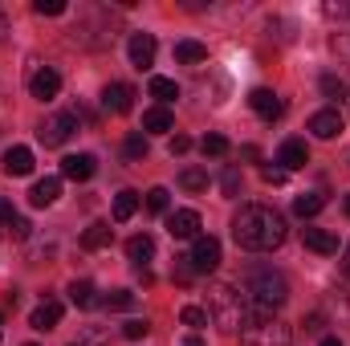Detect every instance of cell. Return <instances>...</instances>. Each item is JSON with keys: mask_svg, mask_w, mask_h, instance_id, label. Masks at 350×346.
<instances>
[{"mask_svg": "<svg viewBox=\"0 0 350 346\" xmlns=\"http://www.w3.org/2000/svg\"><path fill=\"white\" fill-rule=\"evenodd\" d=\"M285 216L269 204H245L237 216H232V241L249 253H273L285 245Z\"/></svg>", "mask_w": 350, "mask_h": 346, "instance_id": "cell-1", "label": "cell"}, {"mask_svg": "<svg viewBox=\"0 0 350 346\" xmlns=\"http://www.w3.org/2000/svg\"><path fill=\"white\" fill-rule=\"evenodd\" d=\"M208 314L224 334H241L249 326V293H241L237 285H212L208 289Z\"/></svg>", "mask_w": 350, "mask_h": 346, "instance_id": "cell-2", "label": "cell"}, {"mask_svg": "<svg viewBox=\"0 0 350 346\" xmlns=\"http://www.w3.org/2000/svg\"><path fill=\"white\" fill-rule=\"evenodd\" d=\"M245 293H249V302L257 306V314H273L277 306H285V297H289V285H285V277L277 273V269H249V277H245Z\"/></svg>", "mask_w": 350, "mask_h": 346, "instance_id": "cell-3", "label": "cell"}, {"mask_svg": "<svg viewBox=\"0 0 350 346\" xmlns=\"http://www.w3.org/2000/svg\"><path fill=\"white\" fill-rule=\"evenodd\" d=\"M289 326L273 314H257L249 318V326L241 330V346H289Z\"/></svg>", "mask_w": 350, "mask_h": 346, "instance_id": "cell-4", "label": "cell"}, {"mask_svg": "<svg viewBox=\"0 0 350 346\" xmlns=\"http://www.w3.org/2000/svg\"><path fill=\"white\" fill-rule=\"evenodd\" d=\"M74 131H78V110H62V114H49L37 135H41L45 147H62V143H70Z\"/></svg>", "mask_w": 350, "mask_h": 346, "instance_id": "cell-5", "label": "cell"}, {"mask_svg": "<svg viewBox=\"0 0 350 346\" xmlns=\"http://www.w3.org/2000/svg\"><path fill=\"white\" fill-rule=\"evenodd\" d=\"M187 261H191V269H196V273H216V269H220V241L200 232V237L191 241Z\"/></svg>", "mask_w": 350, "mask_h": 346, "instance_id": "cell-6", "label": "cell"}, {"mask_svg": "<svg viewBox=\"0 0 350 346\" xmlns=\"http://www.w3.org/2000/svg\"><path fill=\"white\" fill-rule=\"evenodd\" d=\"M167 232L175 241H196L200 237V212L196 208H175L167 212Z\"/></svg>", "mask_w": 350, "mask_h": 346, "instance_id": "cell-7", "label": "cell"}, {"mask_svg": "<svg viewBox=\"0 0 350 346\" xmlns=\"http://www.w3.org/2000/svg\"><path fill=\"white\" fill-rule=\"evenodd\" d=\"M126 53H131V66L135 70H151L155 66V37L151 33H135L131 45H126Z\"/></svg>", "mask_w": 350, "mask_h": 346, "instance_id": "cell-8", "label": "cell"}, {"mask_svg": "<svg viewBox=\"0 0 350 346\" xmlns=\"http://www.w3.org/2000/svg\"><path fill=\"white\" fill-rule=\"evenodd\" d=\"M29 90H33L37 102H49V98H57V90H62V74L45 66V70H37V74L29 78Z\"/></svg>", "mask_w": 350, "mask_h": 346, "instance_id": "cell-9", "label": "cell"}, {"mask_svg": "<svg viewBox=\"0 0 350 346\" xmlns=\"http://www.w3.org/2000/svg\"><path fill=\"white\" fill-rule=\"evenodd\" d=\"M277 163H281V172H297V168H306V163H310L306 143H301V139H285L281 151H277Z\"/></svg>", "mask_w": 350, "mask_h": 346, "instance_id": "cell-10", "label": "cell"}, {"mask_svg": "<svg viewBox=\"0 0 350 346\" xmlns=\"http://www.w3.org/2000/svg\"><path fill=\"white\" fill-rule=\"evenodd\" d=\"M57 200H62V179H57V175L37 179L33 191H29V204H33V208H49V204H57Z\"/></svg>", "mask_w": 350, "mask_h": 346, "instance_id": "cell-11", "label": "cell"}, {"mask_svg": "<svg viewBox=\"0 0 350 346\" xmlns=\"http://www.w3.org/2000/svg\"><path fill=\"white\" fill-rule=\"evenodd\" d=\"M131 98H135V90L126 86V82H110V86L102 90V106H106L110 114H126V110L135 106Z\"/></svg>", "mask_w": 350, "mask_h": 346, "instance_id": "cell-12", "label": "cell"}, {"mask_svg": "<svg viewBox=\"0 0 350 346\" xmlns=\"http://www.w3.org/2000/svg\"><path fill=\"white\" fill-rule=\"evenodd\" d=\"M94 172H98V159H94V155H66V159H62V175L74 179V183H86Z\"/></svg>", "mask_w": 350, "mask_h": 346, "instance_id": "cell-13", "label": "cell"}, {"mask_svg": "<svg viewBox=\"0 0 350 346\" xmlns=\"http://www.w3.org/2000/svg\"><path fill=\"white\" fill-rule=\"evenodd\" d=\"M249 106H253V110H257L261 118H269V122H273V118H281V110H285V102H281V98H277L273 90H265V86L249 94Z\"/></svg>", "mask_w": 350, "mask_h": 346, "instance_id": "cell-14", "label": "cell"}, {"mask_svg": "<svg viewBox=\"0 0 350 346\" xmlns=\"http://www.w3.org/2000/svg\"><path fill=\"white\" fill-rule=\"evenodd\" d=\"M310 131H314L318 139H338V135H342V114H338V110H318V114L310 118Z\"/></svg>", "mask_w": 350, "mask_h": 346, "instance_id": "cell-15", "label": "cell"}, {"mask_svg": "<svg viewBox=\"0 0 350 346\" xmlns=\"http://www.w3.org/2000/svg\"><path fill=\"white\" fill-rule=\"evenodd\" d=\"M57 322H62V302H53V297H49V302H41V306L29 314V326H33V330H41V334H45V330H53Z\"/></svg>", "mask_w": 350, "mask_h": 346, "instance_id": "cell-16", "label": "cell"}, {"mask_svg": "<svg viewBox=\"0 0 350 346\" xmlns=\"http://www.w3.org/2000/svg\"><path fill=\"white\" fill-rule=\"evenodd\" d=\"M0 163H4V175H29L33 172V151L29 147H8Z\"/></svg>", "mask_w": 350, "mask_h": 346, "instance_id": "cell-17", "label": "cell"}, {"mask_svg": "<svg viewBox=\"0 0 350 346\" xmlns=\"http://www.w3.org/2000/svg\"><path fill=\"white\" fill-rule=\"evenodd\" d=\"M301 241H306V249H314V253H338V237L326 232V228H301Z\"/></svg>", "mask_w": 350, "mask_h": 346, "instance_id": "cell-18", "label": "cell"}, {"mask_svg": "<svg viewBox=\"0 0 350 346\" xmlns=\"http://www.w3.org/2000/svg\"><path fill=\"white\" fill-rule=\"evenodd\" d=\"M172 127H175V118H172L167 106H151V110L143 114V131H151V135H167Z\"/></svg>", "mask_w": 350, "mask_h": 346, "instance_id": "cell-19", "label": "cell"}, {"mask_svg": "<svg viewBox=\"0 0 350 346\" xmlns=\"http://www.w3.org/2000/svg\"><path fill=\"white\" fill-rule=\"evenodd\" d=\"M126 257L143 269L147 261L155 257V237H147V232H143V237H131V241H126Z\"/></svg>", "mask_w": 350, "mask_h": 346, "instance_id": "cell-20", "label": "cell"}, {"mask_svg": "<svg viewBox=\"0 0 350 346\" xmlns=\"http://www.w3.org/2000/svg\"><path fill=\"white\" fill-rule=\"evenodd\" d=\"M135 212H139V191H131V187H126V191H118V196H114V220H118V224H126Z\"/></svg>", "mask_w": 350, "mask_h": 346, "instance_id": "cell-21", "label": "cell"}, {"mask_svg": "<svg viewBox=\"0 0 350 346\" xmlns=\"http://www.w3.org/2000/svg\"><path fill=\"white\" fill-rule=\"evenodd\" d=\"M175 62H183V66L208 62V45H200V41H179V45H175Z\"/></svg>", "mask_w": 350, "mask_h": 346, "instance_id": "cell-22", "label": "cell"}, {"mask_svg": "<svg viewBox=\"0 0 350 346\" xmlns=\"http://www.w3.org/2000/svg\"><path fill=\"white\" fill-rule=\"evenodd\" d=\"M322 208H326V196H322V191H301V196L293 200V212H297V216H318Z\"/></svg>", "mask_w": 350, "mask_h": 346, "instance_id": "cell-23", "label": "cell"}, {"mask_svg": "<svg viewBox=\"0 0 350 346\" xmlns=\"http://www.w3.org/2000/svg\"><path fill=\"white\" fill-rule=\"evenodd\" d=\"M110 237H114V232H110V224H90L86 232H82V249H90V253H94V249H106V245H110Z\"/></svg>", "mask_w": 350, "mask_h": 346, "instance_id": "cell-24", "label": "cell"}, {"mask_svg": "<svg viewBox=\"0 0 350 346\" xmlns=\"http://www.w3.org/2000/svg\"><path fill=\"white\" fill-rule=\"evenodd\" d=\"M179 187H183V191H204V187H208V172H204V168H183V172H179Z\"/></svg>", "mask_w": 350, "mask_h": 346, "instance_id": "cell-25", "label": "cell"}, {"mask_svg": "<svg viewBox=\"0 0 350 346\" xmlns=\"http://www.w3.org/2000/svg\"><path fill=\"white\" fill-rule=\"evenodd\" d=\"M151 98H159V106H167V102L179 98V86L172 78H151Z\"/></svg>", "mask_w": 350, "mask_h": 346, "instance_id": "cell-26", "label": "cell"}, {"mask_svg": "<svg viewBox=\"0 0 350 346\" xmlns=\"http://www.w3.org/2000/svg\"><path fill=\"white\" fill-rule=\"evenodd\" d=\"M122 155L135 163V159H147V135L143 131H135V135H126V143H122Z\"/></svg>", "mask_w": 350, "mask_h": 346, "instance_id": "cell-27", "label": "cell"}, {"mask_svg": "<svg viewBox=\"0 0 350 346\" xmlns=\"http://www.w3.org/2000/svg\"><path fill=\"white\" fill-rule=\"evenodd\" d=\"M70 302L82 306V310L94 306V302H98V297H94V281H70Z\"/></svg>", "mask_w": 350, "mask_h": 346, "instance_id": "cell-28", "label": "cell"}, {"mask_svg": "<svg viewBox=\"0 0 350 346\" xmlns=\"http://www.w3.org/2000/svg\"><path fill=\"white\" fill-rule=\"evenodd\" d=\"M200 151H204V155H212V159H220V155H228V139H224V135H204Z\"/></svg>", "mask_w": 350, "mask_h": 346, "instance_id": "cell-29", "label": "cell"}, {"mask_svg": "<svg viewBox=\"0 0 350 346\" xmlns=\"http://www.w3.org/2000/svg\"><path fill=\"white\" fill-rule=\"evenodd\" d=\"M106 310H135V293L131 289H110L106 293Z\"/></svg>", "mask_w": 350, "mask_h": 346, "instance_id": "cell-30", "label": "cell"}, {"mask_svg": "<svg viewBox=\"0 0 350 346\" xmlns=\"http://www.w3.org/2000/svg\"><path fill=\"white\" fill-rule=\"evenodd\" d=\"M179 322L191 326V330H200V326H208V310H200V306H183V310H179Z\"/></svg>", "mask_w": 350, "mask_h": 346, "instance_id": "cell-31", "label": "cell"}, {"mask_svg": "<svg viewBox=\"0 0 350 346\" xmlns=\"http://www.w3.org/2000/svg\"><path fill=\"white\" fill-rule=\"evenodd\" d=\"M167 204H172L167 187H151V191H147V208H151V212H167Z\"/></svg>", "mask_w": 350, "mask_h": 346, "instance_id": "cell-32", "label": "cell"}, {"mask_svg": "<svg viewBox=\"0 0 350 346\" xmlns=\"http://www.w3.org/2000/svg\"><path fill=\"white\" fill-rule=\"evenodd\" d=\"M151 334V326L143 322V318H131L126 326H122V338H131V343H139V338H147Z\"/></svg>", "mask_w": 350, "mask_h": 346, "instance_id": "cell-33", "label": "cell"}, {"mask_svg": "<svg viewBox=\"0 0 350 346\" xmlns=\"http://www.w3.org/2000/svg\"><path fill=\"white\" fill-rule=\"evenodd\" d=\"M220 191L224 196H241V172L237 168H228V172L220 175Z\"/></svg>", "mask_w": 350, "mask_h": 346, "instance_id": "cell-34", "label": "cell"}, {"mask_svg": "<svg viewBox=\"0 0 350 346\" xmlns=\"http://www.w3.org/2000/svg\"><path fill=\"white\" fill-rule=\"evenodd\" d=\"M33 12H37V16H62V12H66V0H37Z\"/></svg>", "mask_w": 350, "mask_h": 346, "instance_id": "cell-35", "label": "cell"}, {"mask_svg": "<svg viewBox=\"0 0 350 346\" xmlns=\"http://www.w3.org/2000/svg\"><path fill=\"white\" fill-rule=\"evenodd\" d=\"M322 94H326V98H342L347 90H342V82H338L334 74H322Z\"/></svg>", "mask_w": 350, "mask_h": 346, "instance_id": "cell-36", "label": "cell"}, {"mask_svg": "<svg viewBox=\"0 0 350 346\" xmlns=\"http://www.w3.org/2000/svg\"><path fill=\"white\" fill-rule=\"evenodd\" d=\"M8 228H12V237H16V241H29V228H33V224H29V220H21V216H16V220H12V224H8Z\"/></svg>", "mask_w": 350, "mask_h": 346, "instance_id": "cell-37", "label": "cell"}, {"mask_svg": "<svg viewBox=\"0 0 350 346\" xmlns=\"http://www.w3.org/2000/svg\"><path fill=\"white\" fill-rule=\"evenodd\" d=\"M261 175H265V183H285L289 172H281V168H261Z\"/></svg>", "mask_w": 350, "mask_h": 346, "instance_id": "cell-38", "label": "cell"}, {"mask_svg": "<svg viewBox=\"0 0 350 346\" xmlns=\"http://www.w3.org/2000/svg\"><path fill=\"white\" fill-rule=\"evenodd\" d=\"M183 151H191V139H187V135H175L172 139V155H183Z\"/></svg>", "mask_w": 350, "mask_h": 346, "instance_id": "cell-39", "label": "cell"}, {"mask_svg": "<svg viewBox=\"0 0 350 346\" xmlns=\"http://www.w3.org/2000/svg\"><path fill=\"white\" fill-rule=\"evenodd\" d=\"M0 220H4V224H12V220H16V212H12V204H8V200H0Z\"/></svg>", "mask_w": 350, "mask_h": 346, "instance_id": "cell-40", "label": "cell"}, {"mask_svg": "<svg viewBox=\"0 0 350 346\" xmlns=\"http://www.w3.org/2000/svg\"><path fill=\"white\" fill-rule=\"evenodd\" d=\"M179 346H204V338H200V334H187V338H183Z\"/></svg>", "mask_w": 350, "mask_h": 346, "instance_id": "cell-41", "label": "cell"}, {"mask_svg": "<svg viewBox=\"0 0 350 346\" xmlns=\"http://www.w3.org/2000/svg\"><path fill=\"white\" fill-rule=\"evenodd\" d=\"M4 33H8V16H4V8H0V41H4Z\"/></svg>", "mask_w": 350, "mask_h": 346, "instance_id": "cell-42", "label": "cell"}, {"mask_svg": "<svg viewBox=\"0 0 350 346\" xmlns=\"http://www.w3.org/2000/svg\"><path fill=\"white\" fill-rule=\"evenodd\" d=\"M342 269H347V277H350V245H347V257H342Z\"/></svg>", "mask_w": 350, "mask_h": 346, "instance_id": "cell-43", "label": "cell"}, {"mask_svg": "<svg viewBox=\"0 0 350 346\" xmlns=\"http://www.w3.org/2000/svg\"><path fill=\"white\" fill-rule=\"evenodd\" d=\"M318 346H342V343H338V338H322Z\"/></svg>", "mask_w": 350, "mask_h": 346, "instance_id": "cell-44", "label": "cell"}, {"mask_svg": "<svg viewBox=\"0 0 350 346\" xmlns=\"http://www.w3.org/2000/svg\"><path fill=\"white\" fill-rule=\"evenodd\" d=\"M342 208H347V216H350V196H347V200H342Z\"/></svg>", "mask_w": 350, "mask_h": 346, "instance_id": "cell-45", "label": "cell"}, {"mask_svg": "<svg viewBox=\"0 0 350 346\" xmlns=\"http://www.w3.org/2000/svg\"><path fill=\"white\" fill-rule=\"evenodd\" d=\"M74 346H86V343H74Z\"/></svg>", "mask_w": 350, "mask_h": 346, "instance_id": "cell-46", "label": "cell"}]
</instances>
